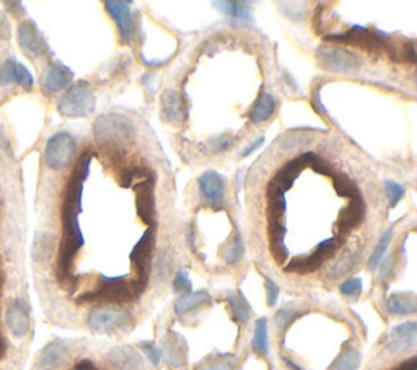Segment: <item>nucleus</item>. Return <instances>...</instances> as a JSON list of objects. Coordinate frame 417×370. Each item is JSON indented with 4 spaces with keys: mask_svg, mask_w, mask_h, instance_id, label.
<instances>
[{
    "mask_svg": "<svg viewBox=\"0 0 417 370\" xmlns=\"http://www.w3.org/2000/svg\"><path fill=\"white\" fill-rule=\"evenodd\" d=\"M391 235H393L391 230H387V232H384V235L382 237V240L378 242V247L375 248L373 254L369 258V266L372 267V270H375V267L378 266V263H380V260H382L383 253L387 252L388 245H390V242H391Z\"/></svg>",
    "mask_w": 417,
    "mask_h": 370,
    "instance_id": "nucleus-17",
    "label": "nucleus"
},
{
    "mask_svg": "<svg viewBox=\"0 0 417 370\" xmlns=\"http://www.w3.org/2000/svg\"><path fill=\"white\" fill-rule=\"evenodd\" d=\"M0 82L18 83L25 90H30L33 87V76L23 64L15 59H8L3 66H0Z\"/></svg>",
    "mask_w": 417,
    "mask_h": 370,
    "instance_id": "nucleus-11",
    "label": "nucleus"
},
{
    "mask_svg": "<svg viewBox=\"0 0 417 370\" xmlns=\"http://www.w3.org/2000/svg\"><path fill=\"white\" fill-rule=\"evenodd\" d=\"M263 142H264V141H263V137H258V141H256V142H253V144H251V146H248V147H247V149H245V150H243V154H242V157H247L248 154H251V152H253V150H256V149H258V147L263 144Z\"/></svg>",
    "mask_w": 417,
    "mask_h": 370,
    "instance_id": "nucleus-22",
    "label": "nucleus"
},
{
    "mask_svg": "<svg viewBox=\"0 0 417 370\" xmlns=\"http://www.w3.org/2000/svg\"><path fill=\"white\" fill-rule=\"evenodd\" d=\"M416 325L401 323L384 336L382 351L365 370H416Z\"/></svg>",
    "mask_w": 417,
    "mask_h": 370,
    "instance_id": "nucleus-3",
    "label": "nucleus"
},
{
    "mask_svg": "<svg viewBox=\"0 0 417 370\" xmlns=\"http://www.w3.org/2000/svg\"><path fill=\"white\" fill-rule=\"evenodd\" d=\"M220 7H224L222 10H224L225 13H229V15L238 18V20H247V18L249 17V7L247 6V3H242V2H224V3H219Z\"/></svg>",
    "mask_w": 417,
    "mask_h": 370,
    "instance_id": "nucleus-16",
    "label": "nucleus"
},
{
    "mask_svg": "<svg viewBox=\"0 0 417 370\" xmlns=\"http://www.w3.org/2000/svg\"><path fill=\"white\" fill-rule=\"evenodd\" d=\"M161 113L170 123H178L181 119V98L175 90H166L165 95L161 96Z\"/></svg>",
    "mask_w": 417,
    "mask_h": 370,
    "instance_id": "nucleus-14",
    "label": "nucleus"
},
{
    "mask_svg": "<svg viewBox=\"0 0 417 370\" xmlns=\"http://www.w3.org/2000/svg\"><path fill=\"white\" fill-rule=\"evenodd\" d=\"M276 111V98L272 95L263 94L259 96L256 103H254L251 113H249V119L253 124H263L269 119Z\"/></svg>",
    "mask_w": 417,
    "mask_h": 370,
    "instance_id": "nucleus-13",
    "label": "nucleus"
},
{
    "mask_svg": "<svg viewBox=\"0 0 417 370\" xmlns=\"http://www.w3.org/2000/svg\"><path fill=\"white\" fill-rule=\"evenodd\" d=\"M6 10L13 13V15H17V17L25 15V8H23L21 2H6Z\"/></svg>",
    "mask_w": 417,
    "mask_h": 370,
    "instance_id": "nucleus-21",
    "label": "nucleus"
},
{
    "mask_svg": "<svg viewBox=\"0 0 417 370\" xmlns=\"http://www.w3.org/2000/svg\"><path fill=\"white\" fill-rule=\"evenodd\" d=\"M388 312L391 315H411L416 312L414 297H402V295H391L388 300Z\"/></svg>",
    "mask_w": 417,
    "mask_h": 370,
    "instance_id": "nucleus-15",
    "label": "nucleus"
},
{
    "mask_svg": "<svg viewBox=\"0 0 417 370\" xmlns=\"http://www.w3.org/2000/svg\"><path fill=\"white\" fill-rule=\"evenodd\" d=\"M231 144H233V139L229 136H222L212 141V149L215 152H225Z\"/></svg>",
    "mask_w": 417,
    "mask_h": 370,
    "instance_id": "nucleus-19",
    "label": "nucleus"
},
{
    "mask_svg": "<svg viewBox=\"0 0 417 370\" xmlns=\"http://www.w3.org/2000/svg\"><path fill=\"white\" fill-rule=\"evenodd\" d=\"M131 344H90L54 340L41 349L33 370H157Z\"/></svg>",
    "mask_w": 417,
    "mask_h": 370,
    "instance_id": "nucleus-2",
    "label": "nucleus"
},
{
    "mask_svg": "<svg viewBox=\"0 0 417 370\" xmlns=\"http://www.w3.org/2000/svg\"><path fill=\"white\" fill-rule=\"evenodd\" d=\"M94 134L96 141L106 146L126 144L136 137V131H134L131 121L121 114L100 116L94 124Z\"/></svg>",
    "mask_w": 417,
    "mask_h": 370,
    "instance_id": "nucleus-4",
    "label": "nucleus"
},
{
    "mask_svg": "<svg viewBox=\"0 0 417 370\" xmlns=\"http://www.w3.org/2000/svg\"><path fill=\"white\" fill-rule=\"evenodd\" d=\"M72 80L73 72L71 69L64 66L62 62H51L41 80V90L44 95L51 96L71 85Z\"/></svg>",
    "mask_w": 417,
    "mask_h": 370,
    "instance_id": "nucleus-8",
    "label": "nucleus"
},
{
    "mask_svg": "<svg viewBox=\"0 0 417 370\" xmlns=\"http://www.w3.org/2000/svg\"><path fill=\"white\" fill-rule=\"evenodd\" d=\"M346 308L331 302L294 300L274 315L276 359L281 370H359L362 331Z\"/></svg>",
    "mask_w": 417,
    "mask_h": 370,
    "instance_id": "nucleus-1",
    "label": "nucleus"
},
{
    "mask_svg": "<svg viewBox=\"0 0 417 370\" xmlns=\"http://www.w3.org/2000/svg\"><path fill=\"white\" fill-rule=\"evenodd\" d=\"M199 186L211 206H220L225 199V182L217 172H206L199 178Z\"/></svg>",
    "mask_w": 417,
    "mask_h": 370,
    "instance_id": "nucleus-10",
    "label": "nucleus"
},
{
    "mask_svg": "<svg viewBox=\"0 0 417 370\" xmlns=\"http://www.w3.org/2000/svg\"><path fill=\"white\" fill-rule=\"evenodd\" d=\"M10 23H8L7 17L3 15L2 10H0V41L10 39Z\"/></svg>",
    "mask_w": 417,
    "mask_h": 370,
    "instance_id": "nucleus-20",
    "label": "nucleus"
},
{
    "mask_svg": "<svg viewBox=\"0 0 417 370\" xmlns=\"http://www.w3.org/2000/svg\"><path fill=\"white\" fill-rule=\"evenodd\" d=\"M384 191H387V196L390 199L391 207H395L400 202V199L405 196V188L395 182H390V179L384 182Z\"/></svg>",
    "mask_w": 417,
    "mask_h": 370,
    "instance_id": "nucleus-18",
    "label": "nucleus"
},
{
    "mask_svg": "<svg viewBox=\"0 0 417 370\" xmlns=\"http://www.w3.org/2000/svg\"><path fill=\"white\" fill-rule=\"evenodd\" d=\"M318 59L323 67L332 72H355L359 67L354 55L339 48H321L318 51Z\"/></svg>",
    "mask_w": 417,
    "mask_h": 370,
    "instance_id": "nucleus-9",
    "label": "nucleus"
},
{
    "mask_svg": "<svg viewBox=\"0 0 417 370\" xmlns=\"http://www.w3.org/2000/svg\"><path fill=\"white\" fill-rule=\"evenodd\" d=\"M17 39L20 48L28 55H31V58H39V55H46V53H49L48 43L43 39V36H41L38 26H36L33 20L23 21L18 26Z\"/></svg>",
    "mask_w": 417,
    "mask_h": 370,
    "instance_id": "nucleus-7",
    "label": "nucleus"
},
{
    "mask_svg": "<svg viewBox=\"0 0 417 370\" xmlns=\"http://www.w3.org/2000/svg\"><path fill=\"white\" fill-rule=\"evenodd\" d=\"M57 109L62 116L83 118L95 109V96L87 82H78L59 100Z\"/></svg>",
    "mask_w": 417,
    "mask_h": 370,
    "instance_id": "nucleus-5",
    "label": "nucleus"
},
{
    "mask_svg": "<svg viewBox=\"0 0 417 370\" xmlns=\"http://www.w3.org/2000/svg\"><path fill=\"white\" fill-rule=\"evenodd\" d=\"M106 10L118 23L119 30H121L123 38L127 43L134 41V30H132V15H131V3L129 2H106Z\"/></svg>",
    "mask_w": 417,
    "mask_h": 370,
    "instance_id": "nucleus-12",
    "label": "nucleus"
},
{
    "mask_svg": "<svg viewBox=\"0 0 417 370\" xmlns=\"http://www.w3.org/2000/svg\"><path fill=\"white\" fill-rule=\"evenodd\" d=\"M77 152V142L69 132H57L49 139L44 150V161L51 170H62L71 165Z\"/></svg>",
    "mask_w": 417,
    "mask_h": 370,
    "instance_id": "nucleus-6",
    "label": "nucleus"
}]
</instances>
